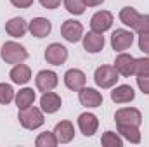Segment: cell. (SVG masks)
<instances>
[{
	"label": "cell",
	"mask_w": 149,
	"mask_h": 147,
	"mask_svg": "<svg viewBox=\"0 0 149 147\" xmlns=\"http://www.w3.org/2000/svg\"><path fill=\"white\" fill-rule=\"evenodd\" d=\"M114 121H116V125H135V126H141L142 114L135 107H123V109L116 111Z\"/></svg>",
	"instance_id": "obj_8"
},
{
	"label": "cell",
	"mask_w": 149,
	"mask_h": 147,
	"mask_svg": "<svg viewBox=\"0 0 149 147\" xmlns=\"http://www.w3.org/2000/svg\"><path fill=\"white\" fill-rule=\"evenodd\" d=\"M5 31L7 35L12 38H21L26 35L28 31V23L23 17H12L5 23Z\"/></svg>",
	"instance_id": "obj_18"
},
{
	"label": "cell",
	"mask_w": 149,
	"mask_h": 147,
	"mask_svg": "<svg viewBox=\"0 0 149 147\" xmlns=\"http://www.w3.org/2000/svg\"><path fill=\"white\" fill-rule=\"evenodd\" d=\"M132 43H134V33H132V31L123 30V28L113 31V35H111L113 50H116V52H125L127 49L132 47Z\"/></svg>",
	"instance_id": "obj_5"
},
{
	"label": "cell",
	"mask_w": 149,
	"mask_h": 147,
	"mask_svg": "<svg viewBox=\"0 0 149 147\" xmlns=\"http://www.w3.org/2000/svg\"><path fill=\"white\" fill-rule=\"evenodd\" d=\"M38 2L42 3L43 9H50V10H54L61 5V0H38Z\"/></svg>",
	"instance_id": "obj_32"
},
{
	"label": "cell",
	"mask_w": 149,
	"mask_h": 147,
	"mask_svg": "<svg viewBox=\"0 0 149 147\" xmlns=\"http://www.w3.org/2000/svg\"><path fill=\"white\" fill-rule=\"evenodd\" d=\"M101 144H102L104 147H123V139H121L120 133L106 132V133H102Z\"/></svg>",
	"instance_id": "obj_25"
},
{
	"label": "cell",
	"mask_w": 149,
	"mask_h": 147,
	"mask_svg": "<svg viewBox=\"0 0 149 147\" xmlns=\"http://www.w3.org/2000/svg\"><path fill=\"white\" fill-rule=\"evenodd\" d=\"M114 68L121 76H132L135 71V57L127 54V52H120L114 59Z\"/></svg>",
	"instance_id": "obj_11"
},
{
	"label": "cell",
	"mask_w": 149,
	"mask_h": 147,
	"mask_svg": "<svg viewBox=\"0 0 149 147\" xmlns=\"http://www.w3.org/2000/svg\"><path fill=\"white\" fill-rule=\"evenodd\" d=\"M33 2L35 0H10V3L14 7H17V9H28V7L33 5Z\"/></svg>",
	"instance_id": "obj_33"
},
{
	"label": "cell",
	"mask_w": 149,
	"mask_h": 147,
	"mask_svg": "<svg viewBox=\"0 0 149 147\" xmlns=\"http://www.w3.org/2000/svg\"><path fill=\"white\" fill-rule=\"evenodd\" d=\"M134 31L139 33V35L149 33V14H144V16L141 14L139 21H137V24H135V28H134Z\"/></svg>",
	"instance_id": "obj_29"
},
{
	"label": "cell",
	"mask_w": 149,
	"mask_h": 147,
	"mask_svg": "<svg viewBox=\"0 0 149 147\" xmlns=\"http://www.w3.org/2000/svg\"><path fill=\"white\" fill-rule=\"evenodd\" d=\"M81 40H83V49L88 54H99L106 45L102 33H97V31H88L87 35H83Z\"/></svg>",
	"instance_id": "obj_15"
},
{
	"label": "cell",
	"mask_w": 149,
	"mask_h": 147,
	"mask_svg": "<svg viewBox=\"0 0 149 147\" xmlns=\"http://www.w3.org/2000/svg\"><path fill=\"white\" fill-rule=\"evenodd\" d=\"M9 78L12 80V83H16V85H26L30 80H31V69H30V66H26V64H16L12 69H10V73H9Z\"/></svg>",
	"instance_id": "obj_20"
},
{
	"label": "cell",
	"mask_w": 149,
	"mask_h": 147,
	"mask_svg": "<svg viewBox=\"0 0 149 147\" xmlns=\"http://www.w3.org/2000/svg\"><path fill=\"white\" fill-rule=\"evenodd\" d=\"M137 87L142 94L149 95V76H137Z\"/></svg>",
	"instance_id": "obj_30"
},
{
	"label": "cell",
	"mask_w": 149,
	"mask_h": 147,
	"mask_svg": "<svg viewBox=\"0 0 149 147\" xmlns=\"http://www.w3.org/2000/svg\"><path fill=\"white\" fill-rule=\"evenodd\" d=\"M64 9L73 16H81L87 5L83 3V0H64Z\"/></svg>",
	"instance_id": "obj_27"
},
{
	"label": "cell",
	"mask_w": 149,
	"mask_h": 147,
	"mask_svg": "<svg viewBox=\"0 0 149 147\" xmlns=\"http://www.w3.org/2000/svg\"><path fill=\"white\" fill-rule=\"evenodd\" d=\"M134 99H135V92L130 85H118L111 92V101L116 104H127L132 102Z\"/></svg>",
	"instance_id": "obj_19"
},
{
	"label": "cell",
	"mask_w": 149,
	"mask_h": 147,
	"mask_svg": "<svg viewBox=\"0 0 149 147\" xmlns=\"http://www.w3.org/2000/svg\"><path fill=\"white\" fill-rule=\"evenodd\" d=\"M139 49H141L144 54L149 55V33H146V35H139Z\"/></svg>",
	"instance_id": "obj_31"
},
{
	"label": "cell",
	"mask_w": 149,
	"mask_h": 147,
	"mask_svg": "<svg viewBox=\"0 0 149 147\" xmlns=\"http://www.w3.org/2000/svg\"><path fill=\"white\" fill-rule=\"evenodd\" d=\"M35 99H37V94H35V90H33V88H28V87H26V88H21V90L16 94V97H14L17 109H24V107H30V106H33Z\"/></svg>",
	"instance_id": "obj_21"
},
{
	"label": "cell",
	"mask_w": 149,
	"mask_h": 147,
	"mask_svg": "<svg viewBox=\"0 0 149 147\" xmlns=\"http://www.w3.org/2000/svg\"><path fill=\"white\" fill-rule=\"evenodd\" d=\"M83 3L87 7H99V5L104 3V0H83Z\"/></svg>",
	"instance_id": "obj_34"
},
{
	"label": "cell",
	"mask_w": 149,
	"mask_h": 147,
	"mask_svg": "<svg viewBox=\"0 0 149 147\" xmlns=\"http://www.w3.org/2000/svg\"><path fill=\"white\" fill-rule=\"evenodd\" d=\"M135 76H149V57L135 59Z\"/></svg>",
	"instance_id": "obj_28"
},
{
	"label": "cell",
	"mask_w": 149,
	"mask_h": 147,
	"mask_svg": "<svg viewBox=\"0 0 149 147\" xmlns=\"http://www.w3.org/2000/svg\"><path fill=\"white\" fill-rule=\"evenodd\" d=\"M28 31L35 38H45L52 31V23L47 17H35L28 23Z\"/></svg>",
	"instance_id": "obj_16"
},
{
	"label": "cell",
	"mask_w": 149,
	"mask_h": 147,
	"mask_svg": "<svg viewBox=\"0 0 149 147\" xmlns=\"http://www.w3.org/2000/svg\"><path fill=\"white\" fill-rule=\"evenodd\" d=\"M113 21H114V17L109 10H99L90 19V30L97 31V33H104L113 26Z\"/></svg>",
	"instance_id": "obj_10"
},
{
	"label": "cell",
	"mask_w": 149,
	"mask_h": 147,
	"mask_svg": "<svg viewBox=\"0 0 149 147\" xmlns=\"http://www.w3.org/2000/svg\"><path fill=\"white\" fill-rule=\"evenodd\" d=\"M120 73L116 71L114 66H99L94 73V81L99 88H111L116 85Z\"/></svg>",
	"instance_id": "obj_3"
},
{
	"label": "cell",
	"mask_w": 149,
	"mask_h": 147,
	"mask_svg": "<svg viewBox=\"0 0 149 147\" xmlns=\"http://www.w3.org/2000/svg\"><path fill=\"white\" fill-rule=\"evenodd\" d=\"M61 35L66 42L70 43H76L83 38V26L80 21H74V19H68L63 23L61 26Z\"/></svg>",
	"instance_id": "obj_6"
},
{
	"label": "cell",
	"mask_w": 149,
	"mask_h": 147,
	"mask_svg": "<svg viewBox=\"0 0 149 147\" xmlns=\"http://www.w3.org/2000/svg\"><path fill=\"white\" fill-rule=\"evenodd\" d=\"M57 144L59 142H57L54 132H42L37 137V140H35V146L37 147H56Z\"/></svg>",
	"instance_id": "obj_24"
},
{
	"label": "cell",
	"mask_w": 149,
	"mask_h": 147,
	"mask_svg": "<svg viewBox=\"0 0 149 147\" xmlns=\"http://www.w3.org/2000/svg\"><path fill=\"white\" fill-rule=\"evenodd\" d=\"M57 83H59V76L56 71L50 69H43L35 76V85L40 92H50L57 87Z\"/></svg>",
	"instance_id": "obj_9"
},
{
	"label": "cell",
	"mask_w": 149,
	"mask_h": 147,
	"mask_svg": "<svg viewBox=\"0 0 149 147\" xmlns=\"http://www.w3.org/2000/svg\"><path fill=\"white\" fill-rule=\"evenodd\" d=\"M14 97H16V92H14L12 85H9V83H0V104L7 106V104H10V102L14 101Z\"/></svg>",
	"instance_id": "obj_26"
},
{
	"label": "cell",
	"mask_w": 149,
	"mask_h": 147,
	"mask_svg": "<svg viewBox=\"0 0 149 147\" xmlns=\"http://www.w3.org/2000/svg\"><path fill=\"white\" fill-rule=\"evenodd\" d=\"M61 106H63V101H61L59 94H56L52 90L42 94V97H40V109L43 111V112L54 114V112H57V111L61 109Z\"/></svg>",
	"instance_id": "obj_13"
},
{
	"label": "cell",
	"mask_w": 149,
	"mask_h": 147,
	"mask_svg": "<svg viewBox=\"0 0 149 147\" xmlns=\"http://www.w3.org/2000/svg\"><path fill=\"white\" fill-rule=\"evenodd\" d=\"M78 128L85 137H92L99 128V119L92 112H81L78 116Z\"/></svg>",
	"instance_id": "obj_14"
},
{
	"label": "cell",
	"mask_w": 149,
	"mask_h": 147,
	"mask_svg": "<svg viewBox=\"0 0 149 147\" xmlns=\"http://www.w3.org/2000/svg\"><path fill=\"white\" fill-rule=\"evenodd\" d=\"M118 133L127 139L130 144H139L141 142V130L135 125H118Z\"/></svg>",
	"instance_id": "obj_22"
},
{
	"label": "cell",
	"mask_w": 149,
	"mask_h": 147,
	"mask_svg": "<svg viewBox=\"0 0 149 147\" xmlns=\"http://www.w3.org/2000/svg\"><path fill=\"white\" fill-rule=\"evenodd\" d=\"M139 17H141V14H139L134 7H130V5H127V7H123V9L120 10V21H121L125 26H128L130 30L135 28Z\"/></svg>",
	"instance_id": "obj_23"
},
{
	"label": "cell",
	"mask_w": 149,
	"mask_h": 147,
	"mask_svg": "<svg viewBox=\"0 0 149 147\" xmlns=\"http://www.w3.org/2000/svg\"><path fill=\"white\" fill-rule=\"evenodd\" d=\"M17 119H19L21 126L26 128V130H37V128H40V126L45 123L43 111L35 107V106L19 109V112H17Z\"/></svg>",
	"instance_id": "obj_2"
},
{
	"label": "cell",
	"mask_w": 149,
	"mask_h": 147,
	"mask_svg": "<svg viewBox=\"0 0 149 147\" xmlns=\"http://www.w3.org/2000/svg\"><path fill=\"white\" fill-rule=\"evenodd\" d=\"M45 61L52 66H61L68 61V49L61 43H50L45 49Z\"/></svg>",
	"instance_id": "obj_4"
},
{
	"label": "cell",
	"mask_w": 149,
	"mask_h": 147,
	"mask_svg": "<svg viewBox=\"0 0 149 147\" xmlns=\"http://www.w3.org/2000/svg\"><path fill=\"white\" fill-rule=\"evenodd\" d=\"M78 99H80V104L88 109L99 107L102 104V94L90 87H83L81 90H78Z\"/></svg>",
	"instance_id": "obj_7"
},
{
	"label": "cell",
	"mask_w": 149,
	"mask_h": 147,
	"mask_svg": "<svg viewBox=\"0 0 149 147\" xmlns=\"http://www.w3.org/2000/svg\"><path fill=\"white\" fill-rule=\"evenodd\" d=\"M0 55H2V59L5 61V64L16 66V64H21V62H24V61L28 59V50H26L21 43L10 40V42H5V43L2 45Z\"/></svg>",
	"instance_id": "obj_1"
},
{
	"label": "cell",
	"mask_w": 149,
	"mask_h": 147,
	"mask_svg": "<svg viewBox=\"0 0 149 147\" xmlns=\"http://www.w3.org/2000/svg\"><path fill=\"white\" fill-rule=\"evenodd\" d=\"M85 83H87V74L83 73L81 69H78V68L68 69V71L64 73V85H66L70 90H73V92L81 90V88L85 87Z\"/></svg>",
	"instance_id": "obj_12"
},
{
	"label": "cell",
	"mask_w": 149,
	"mask_h": 147,
	"mask_svg": "<svg viewBox=\"0 0 149 147\" xmlns=\"http://www.w3.org/2000/svg\"><path fill=\"white\" fill-rule=\"evenodd\" d=\"M54 135L59 144H68L74 139V126L71 121H59L54 128Z\"/></svg>",
	"instance_id": "obj_17"
}]
</instances>
